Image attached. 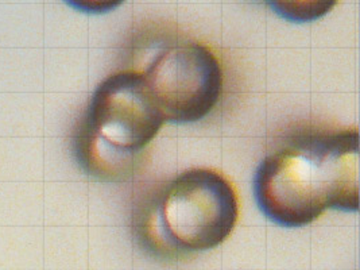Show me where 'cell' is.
Masks as SVG:
<instances>
[{"label":"cell","mask_w":360,"mask_h":270,"mask_svg":"<svg viewBox=\"0 0 360 270\" xmlns=\"http://www.w3.org/2000/svg\"><path fill=\"white\" fill-rule=\"evenodd\" d=\"M269 219L302 227L327 210H359V133L309 131L266 157L254 181Z\"/></svg>","instance_id":"6da1fadb"},{"label":"cell","mask_w":360,"mask_h":270,"mask_svg":"<svg viewBox=\"0 0 360 270\" xmlns=\"http://www.w3.org/2000/svg\"><path fill=\"white\" fill-rule=\"evenodd\" d=\"M164 122L142 73H114L91 99L76 135L77 160L98 179H122L131 172L136 154L155 138Z\"/></svg>","instance_id":"7a4b0ae2"},{"label":"cell","mask_w":360,"mask_h":270,"mask_svg":"<svg viewBox=\"0 0 360 270\" xmlns=\"http://www.w3.org/2000/svg\"><path fill=\"white\" fill-rule=\"evenodd\" d=\"M239 218L233 186L212 169L186 170L166 186L157 205L158 239L170 252L198 253L221 245Z\"/></svg>","instance_id":"3957f363"},{"label":"cell","mask_w":360,"mask_h":270,"mask_svg":"<svg viewBox=\"0 0 360 270\" xmlns=\"http://www.w3.org/2000/svg\"><path fill=\"white\" fill-rule=\"evenodd\" d=\"M142 75L165 120L173 123L205 118L223 91V68L217 56L198 42L166 48Z\"/></svg>","instance_id":"277c9868"},{"label":"cell","mask_w":360,"mask_h":270,"mask_svg":"<svg viewBox=\"0 0 360 270\" xmlns=\"http://www.w3.org/2000/svg\"><path fill=\"white\" fill-rule=\"evenodd\" d=\"M273 10L293 22H309L328 14L336 1H271Z\"/></svg>","instance_id":"5b68a950"}]
</instances>
